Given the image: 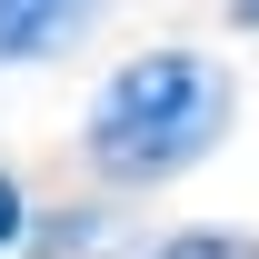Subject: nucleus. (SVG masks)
Here are the masks:
<instances>
[{
	"label": "nucleus",
	"mask_w": 259,
	"mask_h": 259,
	"mask_svg": "<svg viewBox=\"0 0 259 259\" xmlns=\"http://www.w3.org/2000/svg\"><path fill=\"white\" fill-rule=\"evenodd\" d=\"M150 259H259L249 229H180V239H160Z\"/></svg>",
	"instance_id": "7ed1b4c3"
},
{
	"label": "nucleus",
	"mask_w": 259,
	"mask_h": 259,
	"mask_svg": "<svg viewBox=\"0 0 259 259\" xmlns=\"http://www.w3.org/2000/svg\"><path fill=\"white\" fill-rule=\"evenodd\" d=\"M100 10L110 0H0V70H30V60L80 50Z\"/></svg>",
	"instance_id": "f03ea898"
},
{
	"label": "nucleus",
	"mask_w": 259,
	"mask_h": 259,
	"mask_svg": "<svg viewBox=\"0 0 259 259\" xmlns=\"http://www.w3.org/2000/svg\"><path fill=\"white\" fill-rule=\"evenodd\" d=\"M0 249H30V190L0 169Z\"/></svg>",
	"instance_id": "20e7f679"
},
{
	"label": "nucleus",
	"mask_w": 259,
	"mask_h": 259,
	"mask_svg": "<svg viewBox=\"0 0 259 259\" xmlns=\"http://www.w3.org/2000/svg\"><path fill=\"white\" fill-rule=\"evenodd\" d=\"M229 20H239V30H259V0H229Z\"/></svg>",
	"instance_id": "39448f33"
},
{
	"label": "nucleus",
	"mask_w": 259,
	"mask_h": 259,
	"mask_svg": "<svg viewBox=\"0 0 259 259\" xmlns=\"http://www.w3.org/2000/svg\"><path fill=\"white\" fill-rule=\"evenodd\" d=\"M239 120V80L220 60H199V50H140L100 80L90 100V130H80V150L110 190H160L180 169H199L209 150L229 140Z\"/></svg>",
	"instance_id": "f257e3e1"
}]
</instances>
